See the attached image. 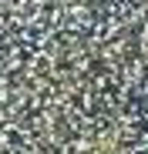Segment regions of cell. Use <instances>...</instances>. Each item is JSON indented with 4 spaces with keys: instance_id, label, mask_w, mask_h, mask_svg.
<instances>
[{
    "instance_id": "6da1fadb",
    "label": "cell",
    "mask_w": 148,
    "mask_h": 154,
    "mask_svg": "<svg viewBox=\"0 0 148 154\" xmlns=\"http://www.w3.org/2000/svg\"><path fill=\"white\" fill-rule=\"evenodd\" d=\"M0 154H148V0H0Z\"/></svg>"
}]
</instances>
